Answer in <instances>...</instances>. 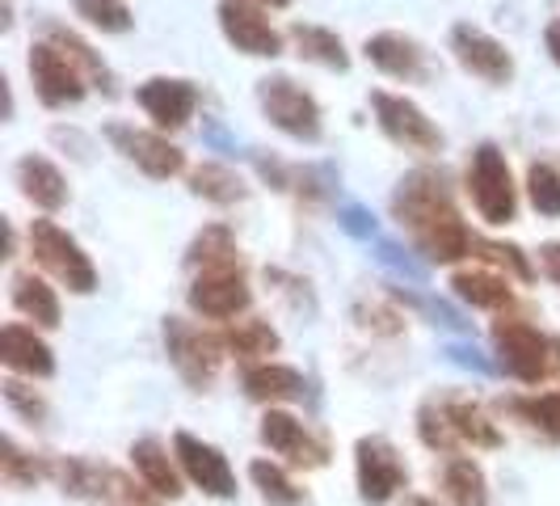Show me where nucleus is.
Returning a JSON list of instances; mask_svg holds the SVG:
<instances>
[{"label":"nucleus","instance_id":"nucleus-32","mask_svg":"<svg viewBox=\"0 0 560 506\" xmlns=\"http://www.w3.org/2000/svg\"><path fill=\"white\" fill-rule=\"evenodd\" d=\"M241 262V245L232 237L228 225H207L190 241V253H186V266L190 271H207V266H236Z\"/></svg>","mask_w":560,"mask_h":506},{"label":"nucleus","instance_id":"nucleus-13","mask_svg":"<svg viewBox=\"0 0 560 506\" xmlns=\"http://www.w3.org/2000/svg\"><path fill=\"white\" fill-rule=\"evenodd\" d=\"M257 435L270 448V456H279L282 464H291V469H304L308 473V469H325L329 464V444L320 435H312L308 422H300L291 410H282V405L261 414Z\"/></svg>","mask_w":560,"mask_h":506},{"label":"nucleus","instance_id":"nucleus-21","mask_svg":"<svg viewBox=\"0 0 560 506\" xmlns=\"http://www.w3.org/2000/svg\"><path fill=\"white\" fill-rule=\"evenodd\" d=\"M439 405H443V414H447L451 430H455V439H459V448H480V451L502 448V430H498L493 414L480 405L477 396L439 393Z\"/></svg>","mask_w":560,"mask_h":506},{"label":"nucleus","instance_id":"nucleus-3","mask_svg":"<svg viewBox=\"0 0 560 506\" xmlns=\"http://www.w3.org/2000/svg\"><path fill=\"white\" fill-rule=\"evenodd\" d=\"M464 186H468V198H472L485 225L505 228L518 220V182H514V169L505 161V152L493 140L472 148Z\"/></svg>","mask_w":560,"mask_h":506},{"label":"nucleus","instance_id":"nucleus-18","mask_svg":"<svg viewBox=\"0 0 560 506\" xmlns=\"http://www.w3.org/2000/svg\"><path fill=\"white\" fill-rule=\"evenodd\" d=\"M0 364L9 376H22V380H51L56 376V350L34 334V325L9 321L0 330Z\"/></svg>","mask_w":560,"mask_h":506},{"label":"nucleus","instance_id":"nucleus-15","mask_svg":"<svg viewBox=\"0 0 560 506\" xmlns=\"http://www.w3.org/2000/svg\"><path fill=\"white\" fill-rule=\"evenodd\" d=\"M173 456H177L186 481L195 490H202L207 498H236V473H232L228 456L215 444L198 439L190 430H177L173 435Z\"/></svg>","mask_w":560,"mask_h":506},{"label":"nucleus","instance_id":"nucleus-34","mask_svg":"<svg viewBox=\"0 0 560 506\" xmlns=\"http://www.w3.org/2000/svg\"><path fill=\"white\" fill-rule=\"evenodd\" d=\"M523 191H527V203H532L535 216H544V220H560V169L548 165V161H532L527 165V182H523Z\"/></svg>","mask_w":560,"mask_h":506},{"label":"nucleus","instance_id":"nucleus-12","mask_svg":"<svg viewBox=\"0 0 560 506\" xmlns=\"http://www.w3.org/2000/svg\"><path fill=\"white\" fill-rule=\"evenodd\" d=\"M106 140L114 143V152H122V161H131L152 182H168V177L186 173V152L156 127L148 131L136 123H106Z\"/></svg>","mask_w":560,"mask_h":506},{"label":"nucleus","instance_id":"nucleus-9","mask_svg":"<svg viewBox=\"0 0 560 506\" xmlns=\"http://www.w3.org/2000/svg\"><path fill=\"white\" fill-rule=\"evenodd\" d=\"M371 111H375V127H380L396 148L418 152V157L443 152V131H439V123L421 111L413 97L375 89V93H371Z\"/></svg>","mask_w":560,"mask_h":506},{"label":"nucleus","instance_id":"nucleus-2","mask_svg":"<svg viewBox=\"0 0 560 506\" xmlns=\"http://www.w3.org/2000/svg\"><path fill=\"white\" fill-rule=\"evenodd\" d=\"M493 355L510 380L539 393V384L560 380V337L539 330L527 312L505 309L493 321Z\"/></svg>","mask_w":560,"mask_h":506},{"label":"nucleus","instance_id":"nucleus-7","mask_svg":"<svg viewBox=\"0 0 560 506\" xmlns=\"http://www.w3.org/2000/svg\"><path fill=\"white\" fill-rule=\"evenodd\" d=\"M26 68H30V84H34V93H38V102H43L47 111L81 106L84 93L93 89L89 77L81 72V64L68 56L59 43H51V38L30 43Z\"/></svg>","mask_w":560,"mask_h":506},{"label":"nucleus","instance_id":"nucleus-24","mask_svg":"<svg viewBox=\"0 0 560 506\" xmlns=\"http://www.w3.org/2000/svg\"><path fill=\"white\" fill-rule=\"evenodd\" d=\"M9 300L13 309L22 312L26 321H34L38 330H59L63 325V309H59L56 287L47 283V275H34V271H18L9 279Z\"/></svg>","mask_w":560,"mask_h":506},{"label":"nucleus","instance_id":"nucleus-10","mask_svg":"<svg viewBox=\"0 0 560 506\" xmlns=\"http://www.w3.org/2000/svg\"><path fill=\"white\" fill-rule=\"evenodd\" d=\"M186 304H190V312L202 317V321H224L228 325V321L245 317L253 304V287H249V275H245V262L195 271L190 291H186Z\"/></svg>","mask_w":560,"mask_h":506},{"label":"nucleus","instance_id":"nucleus-25","mask_svg":"<svg viewBox=\"0 0 560 506\" xmlns=\"http://www.w3.org/2000/svg\"><path fill=\"white\" fill-rule=\"evenodd\" d=\"M220 334H224L228 355H236L245 367L275 359V355H279V346H282L279 330H275L270 321H261V317H241V321H228Z\"/></svg>","mask_w":560,"mask_h":506},{"label":"nucleus","instance_id":"nucleus-31","mask_svg":"<svg viewBox=\"0 0 560 506\" xmlns=\"http://www.w3.org/2000/svg\"><path fill=\"white\" fill-rule=\"evenodd\" d=\"M0 481L9 490H34L38 481H47V456H34L13 435H4L0 439Z\"/></svg>","mask_w":560,"mask_h":506},{"label":"nucleus","instance_id":"nucleus-4","mask_svg":"<svg viewBox=\"0 0 560 506\" xmlns=\"http://www.w3.org/2000/svg\"><path fill=\"white\" fill-rule=\"evenodd\" d=\"M257 106H261V118L282 131L287 140L295 143H316L325 136V114H320V102L312 97V89L287 77V72H270L257 81Z\"/></svg>","mask_w":560,"mask_h":506},{"label":"nucleus","instance_id":"nucleus-14","mask_svg":"<svg viewBox=\"0 0 560 506\" xmlns=\"http://www.w3.org/2000/svg\"><path fill=\"white\" fill-rule=\"evenodd\" d=\"M451 59L485 84H510L514 81V51L505 47L502 38H493L489 30L472 26V22H459L451 26Z\"/></svg>","mask_w":560,"mask_h":506},{"label":"nucleus","instance_id":"nucleus-16","mask_svg":"<svg viewBox=\"0 0 560 506\" xmlns=\"http://www.w3.org/2000/svg\"><path fill=\"white\" fill-rule=\"evenodd\" d=\"M140 111L156 123V131H182L198 111V84L186 77H148L136 84Z\"/></svg>","mask_w":560,"mask_h":506},{"label":"nucleus","instance_id":"nucleus-33","mask_svg":"<svg viewBox=\"0 0 560 506\" xmlns=\"http://www.w3.org/2000/svg\"><path fill=\"white\" fill-rule=\"evenodd\" d=\"M472 262L493 266V271H502V275H510V279H518V283L535 279V262L518 250V245H510V241H489V237H477V241H472Z\"/></svg>","mask_w":560,"mask_h":506},{"label":"nucleus","instance_id":"nucleus-42","mask_svg":"<svg viewBox=\"0 0 560 506\" xmlns=\"http://www.w3.org/2000/svg\"><path fill=\"white\" fill-rule=\"evenodd\" d=\"M0 257H18V232H13L9 220H4V253Z\"/></svg>","mask_w":560,"mask_h":506},{"label":"nucleus","instance_id":"nucleus-40","mask_svg":"<svg viewBox=\"0 0 560 506\" xmlns=\"http://www.w3.org/2000/svg\"><path fill=\"white\" fill-rule=\"evenodd\" d=\"M535 266H539V275H544V279L560 287V241H544L539 253H535Z\"/></svg>","mask_w":560,"mask_h":506},{"label":"nucleus","instance_id":"nucleus-36","mask_svg":"<svg viewBox=\"0 0 560 506\" xmlns=\"http://www.w3.org/2000/svg\"><path fill=\"white\" fill-rule=\"evenodd\" d=\"M510 410L527 422L532 430H544V435L560 439V389L532 393V396H510Z\"/></svg>","mask_w":560,"mask_h":506},{"label":"nucleus","instance_id":"nucleus-35","mask_svg":"<svg viewBox=\"0 0 560 506\" xmlns=\"http://www.w3.org/2000/svg\"><path fill=\"white\" fill-rule=\"evenodd\" d=\"M77 18L89 30H102V34H127L136 26V13L127 0H72Z\"/></svg>","mask_w":560,"mask_h":506},{"label":"nucleus","instance_id":"nucleus-19","mask_svg":"<svg viewBox=\"0 0 560 506\" xmlns=\"http://www.w3.org/2000/svg\"><path fill=\"white\" fill-rule=\"evenodd\" d=\"M131 469H136V478L161 498V503H177L182 494H186V473H182V464H177V456L161 444V439H152V435H143L131 444Z\"/></svg>","mask_w":560,"mask_h":506},{"label":"nucleus","instance_id":"nucleus-6","mask_svg":"<svg viewBox=\"0 0 560 506\" xmlns=\"http://www.w3.org/2000/svg\"><path fill=\"white\" fill-rule=\"evenodd\" d=\"M161 337H165V355L173 371L195 389V393H207L215 380H220V367L228 359L224 334H211L186 317H165L161 325Z\"/></svg>","mask_w":560,"mask_h":506},{"label":"nucleus","instance_id":"nucleus-43","mask_svg":"<svg viewBox=\"0 0 560 506\" xmlns=\"http://www.w3.org/2000/svg\"><path fill=\"white\" fill-rule=\"evenodd\" d=\"M396 506H439V503H434L430 494H405V498H400Z\"/></svg>","mask_w":560,"mask_h":506},{"label":"nucleus","instance_id":"nucleus-38","mask_svg":"<svg viewBox=\"0 0 560 506\" xmlns=\"http://www.w3.org/2000/svg\"><path fill=\"white\" fill-rule=\"evenodd\" d=\"M418 439L430 451H439V456H455V451H459V439H455V430H451V422H447V414H443V405H439V396L421 401Z\"/></svg>","mask_w":560,"mask_h":506},{"label":"nucleus","instance_id":"nucleus-11","mask_svg":"<svg viewBox=\"0 0 560 506\" xmlns=\"http://www.w3.org/2000/svg\"><path fill=\"white\" fill-rule=\"evenodd\" d=\"M215 18H220V34L228 38V47L241 51V56L275 59L287 51L282 30L270 22L266 4H257V0H220Z\"/></svg>","mask_w":560,"mask_h":506},{"label":"nucleus","instance_id":"nucleus-17","mask_svg":"<svg viewBox=\"0 0 560 506\" xmlns=\"http://www.w3.org/2000/svg\"><path fill=\"white\" fill-rule=\"evenodd\" d=\"M363 56L371 68H380L384 77H393L400 84H421L430 81V56L413 34L405 30H380L363 43Z\"/></svg>","mask_w":560,"mask_h":506},{"label":"nucleus","instance_id":"nucleus-28","mask_svg":"<svg viewBox=\"0 0 560 506\" xmlns=\"http://www.w3.org/2000/svg\"><path fill=\"white\" fill-rule=\"evenodd\" d=\"M439 490L447 506H489V478L472 456H447L443 473H439Z\"/></svg>","mask_w":560,"mask_h":506},{"label":"nucleus","instance_id":"nucleus-41","mask_svg":"<svg viewBox=\"0 0 560 506\" xmlns=\"http://www.w3.org/2000/svg\"><path fill=\"white\" fill-rule=\"evenodd\" d=\"M544 51H548V59L560 68V18H552V22L544 26Z\"/></svg>","mask_w":560,"mask_h":506},{"label":"nucleus","instance_id":"nucleus-44","mask_svg":"<svg viewBox=\"0 0 560 506\" xmlns=\"http://www.w3.org/2000/svg\"><path fill=\"white\" fill-rule=\"evenodd\" d=\"M13 26V0H0V30Z\"/></svg>","mask_w":560,"mask_h":506},{"label":"nucleus","instance_id":"nucleus-29","mask_svg":"<svg viewBox=\"0 0 560 506\" xmlns=\"http://www.w3.org/2000/svg\"><path fill=\"white\" fill-rule=\"evenodd\" d=\"M249 481H253V490L261 494V503H270V506H308V490L291 478V464H282V460H270V456L253 460Z\"/></svg>","mask_w":560,"mask_h":506},{"label":"nucleus","instance_id":"nucleus-8","mask_svg":"<svg viewBox=\"0 0 560 506\" xmlns=\"http://www.w3.org/2000/svg\"><path fill=\"white\" fill-rule=\"evenodd\" d=\"M354 485L366 506H384L409 494V464L388 435H363L354 444Z\"/></svg>","mask_w":560,"mask_h":506},{"label":"nucleus","instance_id":"nucleus-23","mask_svg":"<svg viewBox=\"0 0 560 506\" xmlns=\"http://www.w3.org/2000/svg\"><path fill=\"white\" fill-rule=\"evenodd\" d=\"M510 275L502 271H493V266H459L455 275H451V291L464 300V304H472V309H485V312H505L514 309V287H510Z\"/></svg>","mask_w":560,"mask_h":506},{"label":"nucleus","instance_id":"nucleus-22","mask_svg":"<svg viewBox=\"0 0 560 506\" xmlns=\"http://www.w3.org/2000/svg\"><path fill=\"white\" fill-rule=\"evenodd\" d=\"M241 389H245L249 401L275 410V405L300 401L304 389H308V380H304V371H295V367L279 364V359H266V364H249L241 371Z\"/></svg>","mask_w":560,"mask_h":506},{"label":"nucleus","instance_id":"nucleus-39","mask_svg":"<svg viewBox=\"0 0 560 506\" xmlns=\"http://www.w3.org/2000/svg\"><path fill=\"white\" fill-rule=\"evenodd\" d=\"M354 321H359V330L380 334V337H396L405 330V317H400V309L388 304V300H359V304H354Z\"/></svg>","mask_w":560,"mask_h":506},{"label":"nucleus","instance_id":"nucleus-45","mask_svg":"<svg viewBox=\"0 0 560 506\" xmlns=\"http://www.w3.org/2000/svg\"><path fill=\"white\" fill-rule=\"evenodd\" d=\"M257 4H266V9H287V4H295V0H257Z\"/></svg>","mask_w":560,"mask_h":506},{"label":"nucleus","instance_id":"nucleus-37","mask_svg":"<svg viewBox=\"0 0 560 506\" xmlns=\"http://www.w3.org/2000/svg\"><path fill=\"white\" fill-rule=\"evenodd\" d=\"M0 396H4V405H9L22 422H30V426H43L47 414H51L47 396L38 393L34 384H26L22 376H4V380H0Z\"/></svg>","mask_w":560,"mask_h":506},{"label":"nucleus","instance_id":"nucleus-27","mask_svg":"<svg viewBox=\"0 0 560 506\" xmlns=\"http://www.w3.org/2000/svg\"><path fill=\"white\" fill-rule=\"evenodd\" d=\"M190 195L211 207H236L249 198V182L224 161H202L190 169Z\"/></svg>","mask_w":560,"mask_h":506},{"label":"nucleus","instance_id":"nucleus-26","mask_svg":"<svg viewBox=\"0 0 560 506\" xmlns=\"http://www.w3.org/2000/svg\"><path fill=\"white\" fill-rule=\"evenodd\" d=\"M295 56L316 64V68H329V72H350V51L341 43V34L329 26H312V22H295L287 30Z\"/></svg>","mask_w":560,"mask_h":506},{"label":"nucleus","instance_id":"nucleus-5","mask_svg":"<svg viewBox=\"0 0 560 506\" xmlns=\"http://www.w3.org/2000/svg\"><path fill=\"white\" fill-rule=\"evenodd\" d=\"M26 237H30V253H34V262H38L43 275H51V279H56L59 287H68L72 296H93V291H97V266H93V257H89L81 241H77L72 232H63L51 216L30 220Z\"/></svg>","mask_w":560,"mask_h":506},{"label":"nucleus","instance_id":"nucleus-30","mask_svg":"<svg viewBox=\"0 0 560 506\" xmlns=\"http://www.w3.org/2000/svg\"><path fill=\"white\" fill-rule=\"evenodd\" d=\"M43 38H51V43H59V47H63L68 56H72L77 64H81V72L89 77V84H93V89H102V93L110 97V93H114V72H110V64H106V59L97 56V51H93V47L84 43V38L77 34V30L59 26V22H47V26H43Z\"/></svg>","mask_w":560,"mask_h":506},{"label":"nucleus","instance_id":"nucleus-20","mask_svg":"<svg viewBox=\"0 0 560 506\" xmlns=\"http://www.w3.org/2000/svg\"><path fill=\"white\" fill-rule=\"evenodd\" d=\"M13 182H18V191H22V198H26L30 207H38V211H47V216H56L59 207H68V177H63L59 165H51L43 152L18 157Z\"/></svg>","mask_w":560,"mask_h":506},{"label":"nucleus","instance_id":"nucleus-1","mask_svg":"<svg viewBox=\"0 0 560 506\" xmlns=\"http://www.w3.org/2000/svg\"><path fill=\"white\" fill-rule=\"evenodd\" d=\"M393 220L409 232V241L418 245V253H425V262H434V266H455V262L472 257L477 232L464 225V216L455 207L451 177L443 169H409L396 182Z\"/></svg>","mask_w":560,"mask_h":506}]
</instances>
